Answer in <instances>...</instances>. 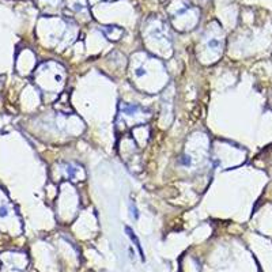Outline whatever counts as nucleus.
I'll return each instance as SVG.
<instances>
[{"label": "nucleus", "instance_id": "1", "mask_svg": "<svg viewBox=\"0 0 272 272\" xmlns=\"http://www.w3.org/2000/svg\"><path fill=\"white\" fill-rule=\"evenodd\" d=\"M125 231H127V234H128V237H129L131 240H132V242H135V245H136V248H137V250H139V254H140V259H142V261H144L146 260V257H144V252H143V249H142V245H140V241L137 240V237L135 235V233L132 231V230L127 226L125 227Z\"/></svg>", "mask_w": 272, "mask_h": 272}, {"label": "nucleus", "instance_id": "2", "mask_svg": "<svg viewBox=\"0 0 272 272\" xmlns=\"http://www.w3.org/2000/svg\"><path fill=\"white\" fill-rule=\"evenodd\" d=\"M180 163L184 165V166H191L192 165V158L189 156V155H184V156L180 158Z\"/></svg>", "mask_w": 272, "mask_h": 272}, {"label": "nucleus", "instance_id": "3", "mask_svg": "<svg viewBox=\"0 0 272 272\" xmlns=\"http://www.w3.org/2000/svg\"><path fill=\"white\" fill-rule=\"evenodd\" d=\"M129 212L133 219H137V218H139V211H137V208H136V205L133 203L129 204Z\"/></svg>", "mask_w": 272, "mask_h": 272}, {"label": "nucleus", "instance_id": "7", "mask_svg": "<svg viewBox=\"0 0 272 272\" xmlns=\"http://www.w3.org/2000/svg\"><path fill=\"white\" fill-rule=\"evenodd\" d=\"M135 75L140 78V76H143V75H146V69H144V68H137V69L135 71Z\"/></svg>", "mask_w": 272, "mask_h": 272}, {"label": "nucleus", "instance_id": "6", "mask_svg": "<svg viewBox=\"0 0 272 272\" xmlns=\"http://www.w3.org/2000/svg\"><path fill=\"white\" fill-rule=\"evenodd\" d=\"M7 207L6 205H1L0 207V218H4V217H7Z\"/></svg>", "mask_w": 272, "mask_h": 272}, {"label": "nucleus", "instance_id": "4", "mask_svg": "<svg viewBox=\"0 0 272 272\" xmlns=\"http://www.w3.org/2000/svg\"><path fill=\"white\" fill-rule=\"evenodd\" d=\"M219 41H218L217 38H210V41H208V46H210V49H217L218 46H219Z\"/></svg>", "mask_w": 272, "mask_h": 272}, {"label": "nucleus", "instance_id": "5", "mask_svg": "<svg viewBox=\"0 0 272 272\" xmlns=\"http://www.w3.org/2000/svg\"><path fill=\"white\" fill-rule=\"evenodd\" d=\"M76 172H78V169H75V167H72V166L67 167V173H68V177H69V178H74Z\"/></svg>", "mask_w": 272, "mask_h": 272}]
</instances>
